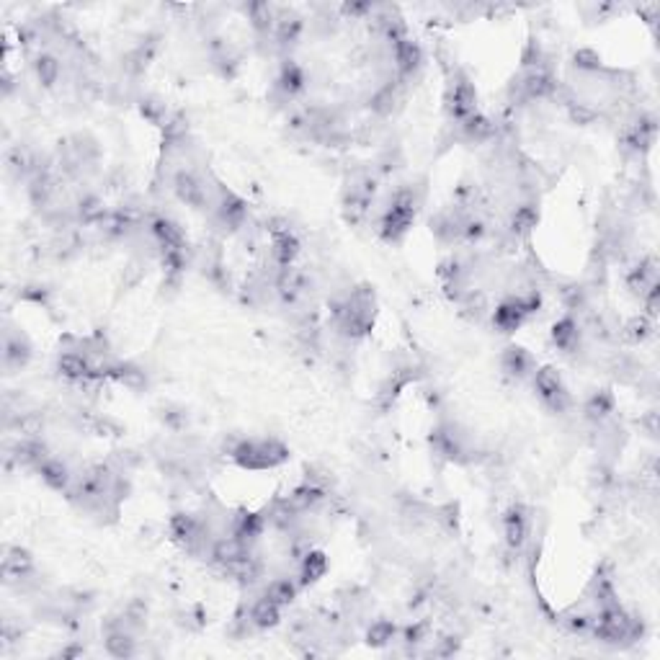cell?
<instances>
[{
  "instance_id": "6da1fadb",
  "label": "cell",
  "mask_w": 660,
  "mask_h": 660,
  "mask_svg": "<svg viewBox=\"0 0 660 660\" xmlns=\"http://www.w3.org/2000/svg\"><path fill=\"white\" fill-rule=\"evenodd\" d=\"M279 614H281V606L273 599H269V596H263V599H258V601L253 603V609H250V622H253L255 627H273L276 622H279Z\"/></svg>"
},
{
  "instance_id": "7a4b0ae2",
  "label": "cell",
  "mask_w": 660,
  "mask_h": 660,
  "mask_svg": "<svg viewBox=\"0 0 660 660\" xmlns=\"http://www.w3.org/2000/svg\"><path fill=\"white\" fill-rule=\"evenodd\" d=\"M506 539L511 547H521L526 539V518L521 508H513L506 516Z\"/></svg>"
},
{
  "instance_id": "3957f363",
  "label": "cell",
  "mask_w": 660,
  "mask_h": 660,
  "mask_svg": "<svg viewBox=\"0 0 660 660\" xmlns=\"http://www.w3.org/2000/svg\"><path fill=\"white\" fill-rule=\"evenodd\" d=\"M176 191H178V196L188 204H202V199H204L202 186H199V181H196L191 173H181V176L176 178Z\"/></svg>"
},
{
  "instance_id": "277c9868",
  "label": "cell",
  "mask_w": 660,
  "mask_h": 660,
  "mask_svg": "<svg viewBox=\"0 0 660 660\" xmlns=\"http://www.w3.org/2000/svg\"><path fill=\"white\" fill-rule=\"evenodd\" d=\"M325 570H328V562H325L322 555H317V552L305 555V557H302V570H299V578H302L299 583H313V580H317Z\"/></svg>"
},
{
  "instance_id": "5b68a950",
  "label": "cell",
  "mask_w": 660,
  "mask_h": 660,
  "mask_svg": "<svg viewBox=\"0 0 660 660\" xmlns=\"http://www.w3.org/2000/svg\"><path fill=\"white\" fill-rule=\"evenodd\" d=\"M521 320H524V313H521V307L516 305V299L500 305L498 313H495V325H498L500 330H513Z\"/></svg>"
},
{
  "instance_id": "8992f818",
  "label": "cell",
  "mask_w": 660,
  "mask_h": 660,
  "mask_svg": "<svg viewBox=\"0 0 660 660\" xmlns=\"http://www.w3.org/2000/svg\"><path fill=\"white\" fill-rule=\"evenodd\" d=\"M297 593V583L294 580H289V578H279V580H273L269 588H266V596L269 599H273V601L279 603V606H284V603H289L292 599H294Z\"/></svg>"
},
{
  "instance_id": "52a82bcc",
  "label": "cell",
  "mask_w": 660,
  "mask_h": 660,
  "mask_svg": "<svg viewBox=\"0 0 660 660\" xmlns=\"http://www.w3.org/2000/svg\"><path fill=\"white\" fill-rule=\"evenodd\" d=\"M39 470H42V477L52 488H65V485H68V470L59 465V462H42Z\"/></svg>"
},
{
  "instance_id": "ba28073f",
  "label": "cell",
  "mask_w": 660,
  "mask_h": 660,
  "mask_svg": "<svg viewBox=\"0 0 660 660\" xmlns=\"http://www.w3.org/2000/svg\"><path fill=\"white\" fill-rule=\"evenodd\" d=\"M503 364H506L508 372L513 374H524L526 366H529V356L521 351V348H511L506 354V359H503Z\"/></svg>"
},
{
  "instance_id": "9c48e42d",
  "label": "cell",
  "mask_w": 660,
  "mask_h": 660,
  "mask_svg": "<svg viewBox=\"0 0 660 660\" xmlns=\"http://www.w3.org/2000/svg\"><path fill=\"white\" fill-rule=\"evenodd\" d=\"M576 338H578V330H576V325H573L570 320L555 325V343H557V346L567 348Z\"/></svg>"
},
{
  "instance_id": "30bf717a",
  "label": "cell",
  "mask_w": 660,
  "mask_h": 660,
  "mask_svg": "<svg viewBox=\"0 0 660 660\" xmlns=\"http://www.w3.org/2000/svg\"><path fill=\"white\" fill-rule=\"evenodd\" d=\"M36 73H39V77H42V83H52L59 73V65L52 57H42L39 62H36Z\"/></svg>"
},
{
  "instance_id": "8fae6325",
  "label": "cell",
  "mask_w": 660,
  "mask_h": 660,
  "mask_svg": "<svg viewBox=\"0 0 660 660\" xmlns=\"http://www.w3.org/2000/svg\"><path fill=\"white\" fill-rule=\"evenodd\" d=\"M392 624H387V622H380V624L372 627V632H369V637H372L374 643H384V640H392Z\"/></svg>"
}]
</instances>
